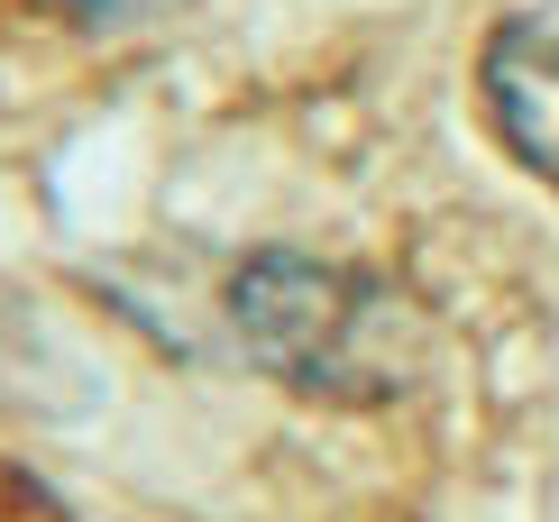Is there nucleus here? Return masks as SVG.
Returning a JSON list of instances; mask_svg holds the SVG:
<instances>
[{"label": "nucleus", "mask_w": 559, "mask_h": 522, "mask_svg": "<svg viewBox=\"0 0 559 522\" xmlns=\"http://www.w3.org/2000/svg\"><path fill=\"white\" fill-rule=\"evenodd\" d=\"M229 330L275 385L321 403H377L413 367V321L377 275L302 248H266L229 275Z\"/></svg>", "instance_id": "1"}, {"label": "nucleus", "mask_w": 559, "mask_h": 522, "mask_svg": "<svg viewBox=\"0 0 559 522\" xmlns=\"http://www.w3.org/2000/svg\"><path fill=\"white\" fill-rule=\"evenodd\" d=\"M486 120L559 193V19H504L486 37Z\"/></svg>", "instance_id": "2"}, {"label": "nucleus", "mask_w": 559, "mask_h": 522, "mask_svg": "<svg viewBox=\"0 0 559 522\" xmlns=\"http://www.w3.org/2000/svg\"><path fill=\"white\" fill-rule=\"evenodd\" d=\"M74 10H92V19H120V10H147V0H74Z\"/></svg>", "instance_id": "3"}]
</instances>
